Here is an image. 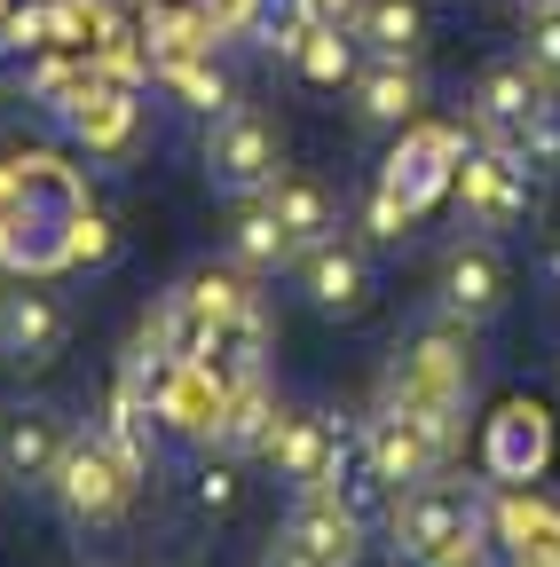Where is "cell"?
<instances>
[{"label":"cell","instance_id":"cell-4","mask_svg":"<svg viewBox=\"0 0 560 567\" xmlns=\"http://www.w3.org/2000/svg\"><path fill=\"white\" fill-rule=\"evenodd\" d=\"M134 473L103 434H72V450H63V473H55V513H63V528H80V536H95V528H119L126 520V496H134Z\"/></svg>","mask_w":560,"mask_h":567},{"label":"cell","instance_id":"cell-36","mask_svg":"<svg viewBox=\"0 0 560 567\" xmlns=\"http://www.w3.org/2000/svg\"><path fill=\"white\" fill-rule=\"evenodd\" d=\"M261 567H316V559H308V551H301V544H285V536H276V544H268V551H261Z\"/></svg>","mask_w":560,"mask_h":567},{"label":"cell","instance_id":"cell-17","mask_svg":"<svg viewBox=\"0 0 560 567\" xmlns=\"http://www.w3.org/2000/svg\"><path fill=\"white\" fill-rule=\"evenodd\" d=\"M489 536L513 567H560V505L537 488H498L489 496Z\"/></svg>","mask_w":560,"mask_h":567},{"label":"cell","instance_id":"cell-20","mask_svg":"<svg viewBox=\"0 0 560 567\" xmlns=\"http://www.w3.org/2000/svg\"><path fill=\"white\" fill-rule=\"evenodd\" d=\"M418 103H427V80H418L410 55H371L356 71V118L379 126V134H403L418 118Z\"/></svg>","mask_w":560,"mask_h":567},{"label":"cell","instance_id":"cell-9","mask_svg":"<svg viewBox=\"0 0 560 567\" xmlns=\"http://www.w3.org/2000/svg\"><path fill=\"white\" fill-rule=\"evenodd\" d=\"M458 166H466V134L458 126H435V118H410L395 134L387 166H379V189H395L410 213H427L435 197L458 189Z\"/></svg>","mask_w":560,"mask_h":567},{"label":"cell","instance_id":"cell-39","mask_svg":"<svg viewBox=\"0 0 560 567\" xmlns=\"http://www.w3.org/2000/svg\"><path fill=\"white\" fill-rule=\"evenodd\" d=\"M552 276H560V260H552Z\"/></svg>","mask_w":560,"mask_h":567},{"label":"cell","instance_id":"cell-34","mask_svg":"<svg viewBox=\"0 0 560 567\" xmlns=\"http://www.w3.org/2000/svg\"><path fill=\"white\" fill-rule=\"evenodd\" d=\"M489 551H498V536H489V528H474V536L442 544L435 559H418V567H489Z\"/></svg>","mask_w":560,"mask_h":567},{"label":"cell","instance_id":"cell-30","mask_svg":"<svg viewBox=\"0 0 560 567\" xmlns=\"http://www.w3.org/2000/svg\"><path fill=\"white\" fill-rule=\"evenodd\" d=\"M521 63L537 71L544 87H560V0L529 9V40H521Z\"/></svg>","mask_w":560,"mask_h":567},{"label":"cell","instance_id":"cell-7","mask_svg":"<svg viewBox=\"0 0 560 567\" xmlns=\"http://www.w3.org/2000/svg\"><path fill=\"white\" fill-rule=\"evenodd\" d=\"M552 450H560V425H552V410L537 394H513V402H498V410L481 417V473L498 481V488L544 481Z\"/></svg>","mask_w":560,"mask_h":567},{"label":"cell","instance_id":"cell-1","mask_svg":"<svg viewBox=\"0 0 560 567\" xmlns=\"http://www.w3.org/2000/svg\"><path fill=\"white\" fill-rule=\"evenodd\" d=\"M80 213H88L80 166H63L55 151H9L0 158V268L9 276L72 268Z\"/></svg>","mask_w":560,"mask_h":567},{"label":"cell","instance_id":"cell-38","mask_svg":"<svg viewBox=\"0 0 560 567\" xmlns=\"http://www.w3.org/2000/svg\"><path fill=\"white\" fill-rule=\"evenodd\" d=\"M521 9H544V0H521Z\"/></svg>","mask_w":560,"mask_h":567},{"label":"cell","instance_id":"cell-32","mask_svg":"<svg viewBox=\"0 0 560 567\" xmlns=\"http://www.w3.org/2000/svg\"><path fill=\"white\" fill-rule=\"evenodd\" d=\"M410 221H418V213H410L395 189H379V182H371V205H364V237H371V245H395Z\"/></svg>","mask_w":560,"mask_h":567},{"label":"cell","instance_id":"cell-29","mask_svg":"<svg viewBox=\"0 0 560 567\" xmlns=\"http://www.w3.org/2000/svg\"><path fill=\"white\" fill-rule=\"evenodd\" d=\"M190 505H197L205 520H230V513H237V457H222V450L205 457L197 481H190Z\"/></svg>","mask_w":560,"mask_h":567},{"label":"cell","instance_id":"cell-26","mask_svg":"<svg viewBox=\"0 0 560 567\" xmlns=\"http://www.w3.org/2000/svg\"><path fill=\"white\" fill-rule=\"evenodd\" d=\"M261 354H268V316H261V300H245V308L214 331V354H205V363L237 386V379H261Z\"/></svg>","mask_w":560,"mask_h":567},{"label":"cell","instance_id":"cell-31","mask_svg":"<svg viewBox=\"0 0 560 567\" xmlns=\"http://www.w3.org/2000/svg\"><path fill=\"white\" fill-rule=\"evenodd\" d=\"M111 260H119V229L88 205V213H80V229H72V268H111Z\"/></svg>","mask_w":560,"mask_h":567},{"label":"cell","instance_id":"cell-27","mask_svg":"<svg viewBox=\"0 0 560 567\" xmlns=\"http://www.w3.org/2000/svg\"><path fill=\"white\" fill-rule=\"evenodd\" d=\"M356 40L371 55H418V40H427V9H418V0H364Z\"/></svg>","mask_w":560,"mask_h":567},{"label":"cell","instance_id":"cell-18","mask_svg":"<svg viewBox=\"0 0 560 567\" xmlns=\"http://www.w3.org/2000/svg\"><path fill=\"white\" fill-rule=\"evenodd\" d=\"M552 103H544V80L529 63H489L481 71V87H474V126L489 134V142H513L521 151V134L544 118Z\"/></svg>","mask_w":560,"mask_h":567},{"label":"cell","instance_id":"cell-12","mask_svg":"<svg viewBox=\"0 0 560 567\" xmlns=\"http://www.w3.org/2000/svg\"><path fill=\"white\" fill-rule=\"evenodd\" d=\"M151 410H159V425L174 442H205V450H214L222 410H230V379L214 363H166L159 386H151Z\"/></svg>","mask_w":560,"mask_h":567},{"label":"cell","instance_id":"cell-37","mask_svg":"<svg viewBox=\"0 0 560 567\" xmlns=\"http://www.w3.org/2000/svg\"><path fill=\"white\" fill-rule=\"evenodd\" d=\"M0 40H9V9H0Z\"/></svg>","mask_w":560,"mask_h":567},{"label":"cell","instance_id":"cell-13","mask_svg":"<svg viewBox=\"0 0 560 567\" xmlns=\"http://www.w3.org/2000/svg\"><path fill=\"white\" fill-rule=\"evenodd\" d=\"M63 339H72V308H63L48 284H17V292H0V354H9L17 371H48Z\"/></svg>","mask_w":560,"mask_h":567},{"label":"cell","instance_id":"cell-35","mask_svg":"<svg viewBox=\"0 0 560 567\" xmlns=\"http://www.w3.org/2000/svg\"><path fill=\"white\" fill-rule=\"evenodd\" d=\"M301 9H308L316 24H339V32H356V17H364V0H301Z\"/></svg>","mask_w":560,"mask_h":567},{"label":"cell","instance_id":"cell-11","mask_svg":"<svg viewBox=\"0 0 560 567\" xmlns=\"http://www.w3.org/2000/svg\"><path fill=\"white\" fill-rule=\"evenodd\" d=\"M63 450H72V425L48 402H0V481L24 488V496H48L55 473H63Z\"/></svg>","mask_w":560,"mask_h":567},{"label":"cell","instance_id":"cell-10","mask_svg":"<svg viewBox=\"0 0 560 567\" xmlns=\"http://www.w3.org/2000/svg\"><path fill=\"white\" fill-rule=\"evenodd\" d=\"M55 111H63V134H72L88 158H134V142H143V95L126 80H103L95 63Z\"/></svg>","mask_w":560,"mask_h":567},{"label":"cell","instance_id":"cell-3","mask_svg":"<svg viewBox=\"0 0 560 567\" xmlns=\"http://www.w3.org/2000/svg\"><path fill=\"white\" fill-rule=\"evenodd\" d=\"M474 394V354L458 331H427V339H410L395 363H387V402L418 410V417H435L458 434V410Z\"/></svg>","mask_w":560,"mask_h":567},{"label":"cell","instance_id":"cell-25","mask_svg":"<svg viewBox=\"0 0 560 567\" xmlns=\"http://www.w3.org/2000/svg\"><path fill=\"white\" fill-rule=\"evenodd\" d=\"M159 87H166V103L190 111V118H222V111H230V80H222L214 48H205V55H174V63H159Z\"/></svg>","mask_w":560,"mask_h":567},{"label":"cell","instance_id":"cell-28","mask_svg":"<svg viewBox=\"0 0 560 567\" xmlns=\"http://www.w3.org/2000/svg\"><path fill=\"white\" fill-rule=\"evenodd\" d=\"M356 48H364L356 32H339V24H316V32H308V48L293 55V71H301L308 87H356V71H364V63H356Z\"/></svg>","mask_w":560,"mask_h":567},{"label":"cell","instance_id":"cell-14","mask_svg":"<svg viewBox=\"0 0 560 567\" xmlns=\"http://www.w3.org/2000/svg\"><path fill=\"white\" fill-rule=\"evenodd\" d=\"M339 457H347V434L324 410H285V425H276V442H268V465H276V481H285L293 496L332 488Z\"/></svg>","mask_w":560,"mask_h":567},{"label":"cell","instance_id":"cell-5","mask_svg":"<svg viewBox=\"0 0 560 567\" xmlns=\"http://www.w3.org/2000/svg\"><path fill=\"white\" fill-rule=\"evenodd\" d=\"M276 174H285V142H276V126L245 103H230L214 118V134H205V182H214L222 197H268Z\"/></svg>","mask_w":560,"mask_h":567},{"label":"cell","instance_id":"cell-21","mask_svg":"<svg viewBox=\"0 0 560 567\" xmlns=\"http://www.w3.org/2000/svg\"><path fill=\"white\" fill-rule=\"evenodd\" d=\"M95 434H103V442H111V450H119L134 473H151V465H159V434H166V425H159V410H151V386L119 371L111 410H103V425H95Z\"/></svg>","mask_w":560,"mask_h":567},{"label":"cell","instance_id":"cell-16","mask_svg":"<svg viewBox=\"0 0 560 567\" xmlns=\"http://www.w3.org/2000/svg\"><path fill=\"white\" fill-rule=\"evenodd\" d=\"M506 292H513V268H506L498 245H458V252L442 260V316H450L458 331H481L489 316L506 308Z\"/></svg>","mask_w":560,"mask_h":567},{"label":"cell","instance_id":"cell-24","mask_svg":"<svg viewBox=\"0 0 560 567\" xmlns=\"http://www.w3.org/2000/svg\"><path fill=\"white\" fill-rule=\"evenodd\" d=\"M230 260H237V276H276L285 260H301L293 229H285V221L268 213V197L237 213V229H230Z\"/></svg>","mask_w":560,"mask_h":567},{"label":"cell","instance_id":"cell-8","mask_svg":"<svg viewBox=\"0 0 560 567\" xmlns=\"http://www.w3.org/2000/svg\"><path fill=\"white\" fill-rule=\"evenodd\" d=\"M450 197L466 205V221L489 229V237H498V229H521V221H529V197H537V166L513 151V142H489V151H466Z\"/></svg>","mask_w":560,"mask_h":567},{"label":"cell","instance_id":"cell-6","mask_svg":"<svg viewBox=\"0 0 560 567\" xmlns=\"http://www.w3.org/2000/svg\"><path fill=\"white\" fill-rule=\"evenodd\" d=\"M364 465H371V481L387 488V496H403V488H418L442 457H450V425H435V417H418V410H403V402H379V417L364 425Z\"/></svg>","mask_w":560,"mask_h":567},{"label":"cell","instance_id":"cell-19","mask_svg":"<svg viewBox=\"0 0 560 567\" xmlns=\"http://www.w3.org/2000/svg\"><path fill=\"white\" fill-rule=\"evenodd\" d=\"M301 292H308L316 316H364L371 308V260L356 245L324 237V245L301 252Z\"/></svg>","mask_w":560,"mask_h":567},{"label":"cell","instance_id":"cell-22","mask_svg":"<svg viewBox=\"0 0 560 567\" xmlns=\"http://www.w3.org/2000/svg\"><path fill=\"white\" fill-rule=\"evenodd\" d=\"M276 425H285V410H276L268 379H237V386H230V410H222L214 450H222V457H237V465H245V457H268Z\"/></svg>","mask_w":560,"mask_h":567},{"label":"cell","instance_id":"cell-23","mask_svg":"<svg viewBox=\"0 0 560 567\" xmlns=\"http://www.w3.org/2000/svg\"><path fill=\"white\" fill-rule=\"evenodd\" d=\"M268 213L293 229V245H301V252H308V245H324V237H339V197H332L316 174H276Z\"/></svg>","mask_w":560,"mask_h":567},{"label":"cell","instance_id":"cell-2","mask_svg":"<svg viewBox=\"0 0 560 567\" xmlns=\"http://www.w3.org/2000/svg\"><path fill=\"white\" fill-rule=\"evenodd\" d=\"M387 528H395V567H418V559H435L442 544L489 528V496H481L474 481H435V473H427L418 488L395 496Z\"/></svg>","mask_w":560,"mask_h":567},{"label":"cell","instance_id":"cell-15","mask_svg":"<svg viewBox=\"0 0 560 567\" xmlns=\"http://www.w3.org/2000/svg\"><path fill=\"white\" fill-rule=\"evenodd\" d=\"M285 544H301L316 567H356L364 559V513L347 505L339 488H308L285 513Z\"/></svg>","mask_w":560,"mask_h":567},{"label":"cell","instance_id":"cell-33","mask_svg":"<svg viewBox=\"0 0 560 567\" xmlns=\"http://www.w3.org/2000/svg\"><path fill=\"white\" fill-rule=\"evenodd\" d=\"M197 9H205V24H214V40H237V32H253L261 0H197Z\"/></svg>","mask_w":560,"mask_h":567}]
</instances>
